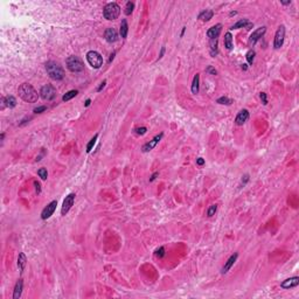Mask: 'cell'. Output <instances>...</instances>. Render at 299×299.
<instances>
[{
    "mask_svg": "<svg viewBox=\"0 0 299 299\" xmlns=\"http://www.w3.org/2000/svg\"><path fill=\"white\" fill-rule=\"evenodd\" d=\"M18 94L22 101L27 102V103H35L39 99V95L37 91L33 88V85L29 83H22L18 89Z\"/></svg>",
    "mask_w": 299,
    "mask_h": 299,
    "instance_id": "1",
    "label": "cell"
},
{
    "mask_svg": "<svg viewBox=\"0 0 299 299\" xmlns=\"http://www.w3.org/2000/svg\"><path fill=\"white\" fill-rule=\"evenodd\" d=\"M46 70H47V74H48L52 80L61 81L64 77V70H63V68L59 62L48 61L46 63Z\"/></svg>",
    "mask_w": 299,
    "mask_h": 299,
    "instance_id": "2",
    "label": "cell"
},
{
    "mask_svg": "<svg viewBox=\"0 0 299 299\" xmlns=\"http://www.w3.org/2000/svg\"><path fill=\"white\" fill-rule=\"evenodd\" d=\"M120 14V7L117 2H109L103 9V15L106 20H116Z\"/></svg>",
    "mask_w": 299,
    "mask_h": 299,
    "instance_id": "3",
    "label": "cell"
},
{
    "mask_svg": "<svg viewBox=\"0 0 299 299\" xmlns=\"http://www.w3.org/2000/svg\"><path fill=\"white\" fill-rule=\"evenodd\" d=\"M66 64H67V68L71 73H81L84 69V64L82 62V60L77 56H69L66 60Z\"/></svg>",
    "mask_w": 299,
    "mask_h": 299,
    "instance_id": "4",
    "label": "cell"
},
{
    "mask_svg": "<svg viewBox=\"0 0 299 299\" xmlns=\"http://www.w3.org/2000/svg\"><path fill=\"white\" fill-rule=\"evenodd\" d=\"M87 61L95 69H99L103 66V57L96 50H90L87 53Z\"/></svg>",
    "mask_w": 299,
    "mask_h": 299,
    "instance_id": "5",
    "label": "cell"
},
{
    "mask_svg": "<svg viewBox=\"0 0 299 299\" xmlns=\"http://www.w3.org/2000/svg\"><path fill=\"white\" fill-rule=\"evenodd\" d=\"M40 96L44 101H53L56 97V89L52 84H46L40 90Z\"/></svg>",
    "mask_w": 299,
    "mask_h": 299,
    "instance_id": "6",
    "label": "cell"
},
{
    "mask_svg": "<svg viewBox=\"0 0 299 299\" xmlns=\"http://www.w3.org/2000/svg\"><path fill=\"white\" fill-rule=\"evenodd\" d=\"M284 39H285V27L282 25V26H279L277 32H276L275 40H273V47L276 49L280 48L284 43Z\"/></svg>",
    "mask_w": 299,
    "mask_h": 299,
    "instance_id": "7",
    "label": "cell"
},
{
    "mask_svg": "<svg viewBox=\"0 0 299 299\" xmlns=\"http://www.w3.org/2000/svg\"><path fill=\"white\" fill-rule=\"evenodd\" d=\"M75 196H76V195L74 194V193H70L69 195L66 196V199H64V201H63L62 208H61V214H62L63 216L67 215V213L71 209L74 202H75Z\"/></svg>",
    "mask_w": 299,
    "mask_h": 299,
    "instance_id": "8",
    "label": "cell"
},
{
    "mask_svg": "<svg viewBox=\"0 0 299 299\" xmlns=\"http://www.w3.org/2000/svg\"><path fill=\"white\" fill-rule=\"evenodd\" d=\"M56 206H57V201H52L49 205H47V207H44L43 210H42L41 213V219L42 220H47L49 219L50 216L54 214V212H55L56 209Z\"/></svg>",
    "mask_w": 299,
    "mask_h": 299,
    "instance_id": "9",
    "label": "cell"
},
{
    "mask_svg": "<svg viewBox=\"0 0 299 299\" xmlns=\"http://www.w3.org/2000/svg\"><path fill=\"white\" fill-rule=\"evenodd\" d=\"M265 32H266V27H259L257 29H255L254 32H252V34L250 35V39H249V42H250L251 46H254L256 42L265 34Z\"/></svg>",
    "mask_w": 299,
    "mask_h": 299,
    "instance_id": "10",
    "label": "cell"
},
{
    "mask_svg": "<svg viewBox=\"0 0 299 299\" xmlns=\"http://www.w3.org/2000/svg\"><path fill=\"white\" fill-rule=\"evenodd\" d=\"M162 136H164V134H162V133H160V134H158V136H155L152 140H150L148 143H146V144L143 146V148H141V150H143V152H150L151 150H153L154 147L157 146V144L160 141V139L162 138Z\"/></svg>",
    "mask_w": 299,
    "mask_h": 299,
    "instance_id": "11",
    "label": "cell"
},
{
    "mask_svg": "<svg viewBox=\"0 0 299 299\" xmlns=\"http://www.w3.org/2000/svg\"><path fill=\"white\" fill-rule=\"evenodd\" d=\"M104 37H105V40H106L108 42L112 43V42H116L117 40H118V33H117V30H116L115 28L109 27L106 30H105Z\"/></svg>",
    "mask_w": 299,
    "mask_h": 299,
    "instance_id": "12",
    "label": "cell"
},
{
    "mask_svg": "<svg viewBox=\"0 0 299 299\" xmlns=\"http://www.w3.org/2000/svg\"><path fill=\"white\" fill-rule=\"evenodd\" d=\"M221 30H222V25H221V23H217V25L210 27L208 30H207V36H208L210 40L217 39L219 35H220V33H221Z\"/></svg>",
    "mask_w": 299,
    "mask_h": 299,
    "instance_id": "13",
    "label": "cell"
},
{
    "mask_svg": "<svg viewBox=\"0 0 299 299\" xmlns=\"http://www.w3.org/2000/svg\"><path fill=\"white\" fill-rule=\"evenodd\" d=\"M248 118H249V111L247 109H243V110H241L237 113L236 118H235V123H236V125H243L244 123L248 120Z\"/></svg>",
    "mask_w": 299,
    "mask_h": 299,
    "instance_id": "14",
    "label": "cell"
},
{
    "mask_svg": "<svg viewBox=\"0 0 299 299\" xmlns=\"http://www.w3.org/2000/svg\"><path fill=\"white\" fill-rule=\"evenodd\" d=\"M299 284V277H292V278H287L284 282H282L280 286L283 289H291V287H296Z\"/></svg>",
    "mask_w": 299,
    "mask_h": 299,
    "instance_id": "15",
    "label": "cell"
},
{
    "mask_svg": "<svg viewBox=\"0 0 299 299\" xmlns=\"http://www.w3.org/2000/svg\"><path fill=\"white\" fill-rule=\"evenodd\" d=\"M252 27V22L248 20V19H241L240 21H237L236 23H234L230 29H238V28H247V29H250Z\"/></svg>",
    "mask_w": 299,
    "mask_h": 299,
    "instance_id": "16",
    "label": "cell"
},
{
    "mask_svg": "<svg viewBox=\"0 0 299 299\" xmlns=\"http://www.w3.org/2000/svg\"><path fill=\"white\" fill-rule=\"evenodd\" d=\"M237 257H238V254H234V255H231V256L229 257V259L226 262V264H224V266L222 268L221 272H222V273H227V272L229 271L230 269H231V266L234 265V263L236 262Z\"/></svg>",
    "mask_w": 299,
    "mask_h": 299,
    "instance_id": "17",
    "label": "cell"
},
{
    "mask_svg": "<svg viewBox=\"0 0 299 299\" xmlns=\"http://www.w3.org/2000/svg\"><path fill=\"white\" fill-rule=\"evenodd\" d=\"M22 289H23V282L22 279H19L16 282V284L14 286V292H13V299H19L22 293Z\"/></svg>",
    "mask_w": 299,
    "mask_h": 299,
    "instance_id": "18",
    "label": "cell"
},
{
    "mask_svg": "<svg viewBox=\"0 0 299 299\" xmlns=\"http://www.w3.org/2000/svg\"><path fill=\"white\" fill-rule=\"evenodd\" d=\"M27 264V258H26V255L23 252H20L19 256H18V268L21 272L23 271L25 266Z\"/></svg>",
    "mask_w": 299,
    "mask_h": 299,
    "instance_id": "19",
    "label": "cell"
},
{
    "mask_svg": "<svg viewBox=\"0 0 299 299\" xmlns=\"http://www.w3.org/2000/svg\"><path fill=\"white\" fill-rule=\"evenodd\" d=\"M213 16H214V12L212 9H206L199 14V19L202 21H209Z\"/></svg>",
    "mask_w": 299,
    "mask_h": 299,
    "instance_id": "20",
    "label": "cell"
},
{
    "mask_svg": "<svg viewBox=\"0 0 299 299\" xmlns=\"http://www.w3.org/2000/svg\"><path fill=\"white\" fill-rule=\"evenodd\" d=\"M199 84H200V75L196 74L193 78V82H192V92L196 95L199 92Z\"/></svg>",
    "mask_w": 299,
    "mask_h": 299,
    "instance_id": "21",
    "label": "cell"
},
{
    "mask_svg": "<svg viewBox=\"0 0 299 299\" xmlns=\"http://www.w3.org/2000/svg\"><path fill=\"white\" fill-rule=\"evenodd\" d=\"M2 103L6 105V106L12 109V108H14L16 105V99L13 96H7V97L2 98Z\"/></svg>",
    "mask_w": 299,
    "mask_h": 299,
    "instance_id": "22",
    "label": "cell"
},
{
    "mask_svg": "<svg viewBox=\"0 0 299 299\" xmlns=\"http://www.w3.org/2000/svg\"><path fill=\"white\" fill-rule=\"evenodd\" d=\"M127 32H129V26H127V21L124 19L122 20V23H120V36L123 39H125L127 36Z\"/></svg>",
    "mask_w": 299,
    "mask_h": 299,
    "instance_id": "23",
    "label": "cell"
},
{
    "mask_svg": "<svg viewBox=\"0 0 299 299\" xmlns=\"http://www.w3.org/2000/svg\"><path fill=\"white\" fill-rule=\"evenodd\" d=\"M224 47L228 49V50H231L233 49V35L230 33H227L224 35Z\"/></svg>",
    "mask_w": 299,
    "mask_h": 299,
    "instance_id": "24",
    "label": "cell"
},
{
    "mask_svg": "<svg viewBox=\"0 0 299 299\" xmlns=\"http://www.w3.org/2000/svg\"><path fill=\"white\" fill-rule=\"evenodd\" d=\"M210 55L214 56L217 54V39H213V40H210Z\"/></svg>",
    "mask_w": 299,
    "mask_h": 299,
    "instance_id": "25",
    "label": "cell"
},
{
    "mask_svg": "<svg viewBox=\"0 0 299 299\" xmlns=\"http://www.w3.org/2000/svg\"><path fill=\"white\" fill-rule=\"evenodd\" d=\"M77 94H78V91H77V90H70V91H68V92H67L66 95H63L62 101H63V102H68V101H70L71 98L75 97Z\"/></svg>",
    "mask_w": 299,
    "mask_h": 299,
    "instance_id": "26",
    "label": "cell"
},
{
    "mask_svg": "<svg viewBox=\"0 0 299 299\" xmlns=\"http://www.w3.org/2000/svg\"><path fill=\"white\" fill-rule=\"evenodd\" d=\"M97 138H98V134H95V136H94V138H91L90 141L88 143V145H87V152H88V153L91 152L92 147L95 146V144H96V140H97Z\"/></svg>",
    "mask_w": 299,
    "mask_h": 299,
    "instance_id": "27",
    "label": "cell"
},
{
    "mask_svg": "<svg viewBox=\"0 0 299 299\" xmlns=\"http://www.w3.org/2000/svg\"><path fill=\"white\" fill-rule=\"evenodd\" d=\"M255 55H256V53H255V50L254 49H250L248 53H247V61L249 64H252L254 63V60H255Z\"/></svg>",
    "mask_w": 299,
    "mask_h": 299,
    "instance_id": "28",
    "label": "cell"
},
{
    "mask_svg": "<svg viewBox=\"0 0 299 299\" xmlns=\"http://www.w3.org/2000/svg\"><path fill=\"white\" fill-rule=\"evenodd\" d=\"M219 104H223V105H230L233 103V99H230L228 97H220L217 101H216Z\"/></svg>",
    "mask_w": 299,
    "mask_h": 299,
    "instance_id": "29",
    "label": "cell"
},
{
    "mask_svg": "<svg viewBox=\"0 0 299 299\" xmlns=\"http://www.w3.org/2000/svg\"><path fill=\"white\" fill-rule=\"evenodd\" d=\"M133 8H134V4L131 2V1H127V2H126V6H125V14H126V15H130V14L132 13Z\"/></svg>",
    "mask_w": 299,
    "mask_h": 299,
    "instance_id": "30",
    "label": "cell"
},
{
    "mask_svg": "<svg viewBox=\"0 0 299 299\" xmlns=\"http://www.w3.org/2000/svg\"><path fill=\"white\" fill-rule=\"evenodd\" d=\"M37 174H39V176L41 178L42 180H47V178H48V172H47L46 168H40L37 171Z\"/></svg>",
    "mask_w": 299,
    "mask_h": 299,
    "instance_id": "31",
    "label": "cell"
},
{
    "mask_svg": "<svg viewBox=\"0 0 299 299\" xmlns=\"http://www.w3.org/2000/svg\"><path fill=\"white\" fill-rule=\"evenodd\" d=\"M216 210H217V206H216V205H212V206L208 208V210H207V215H208L209 217H212L213 215H215Z\"/></svg>",
    "mask_w": 299,
    "mask_h": 299,
    "instance_id": "32",
    "label": "cell"
},
{
    "mask_svg": "<svg viewBox=\"0 0 299 299\" xmlns=\"http://www.w3.org/2000/svg\"><path fill=\"white\" fill-rule=\"evenodd\" d=\"M155 252H157V256H158L159 258L164 257V255H165V248H164V247H160L159 249L155 251Z\"/></svg>",
    "mask_w": 299,
    "mask_h": 299,
    "instance_id": "33",
    "label": "cell"
},
{
    "mask_svg": "<svg viewBox=\"0 0 299 299\" xmlns=\"http://www.w3.org/2000/svg\"><path fill=\"white\" fill-rule=\"evenodd\" d=\"M146 131H147V129L146 127H138V129H136V133L137 134H140V136H143V134H145L146 133Z\"/></svg>",
    "mask_w": 299,
    "mask_h": 299,
    "instance_id": "34",
    "label": "cell"
},
{
    "mask_svg": "<svg viewBox=\"0 0 299 299\" xmlns=\"http://www.w3.org/2000/svg\"><path fill=\"white\" fill-rule=\"evenodd\" d=\"M46 110H47V106L42 105V106H37V108H35L34 112H35V113H41V112L46 111Z\"/></svg>",
    "mask_w": 299,
    "mask_h": 299,
    "instance_id": "35",
    "label": "cell"
},
{
    "mask_svg": "<svg viewBox=\"0 0 299 299\" xmlns=\"http://www.w3.org/2000/svg\"><path fill=\"white\" fill-rule=\"evenodd\" d=\"M261 101L264 105L268 104V98H266V94L265 92H261Z\"/></svg>",
    "mask_w": 299,
    "mask_h": 299,
    "instance_id": "36",
    "label": "cell"
},
{
    "mask_svg": "<svg viewBox=\"0 0 299 299\" xmlns=\"http://www.w3.org/2000/svg\"><path fill=\"white\" fill-rule=\"evenodd\" d=\"M206 71H207V73H209V74H212V75H216V74H217V71H216V70L214 69V68H213L212 66H209L208 68L206 69Z\"/></svg>",
    "mask_w": 299,
    "mask_h": 299,
    "instance_id": "37",
    "label": "cell"
},
{
    "mask_svg": "<svg viewBox=\"0 0 299 299\" xmlns=\"http://www.w3.org/2000/svg\"><path fill=\"white\" fill-rule=\"evenodd\" d=\"M34 186H35V189H36V192H37V194H39V193H41V186H40V182H37V181H34Z\"/></svg>",
    "mask_w": 299,
    "mask_h": 299,
    "instance_id": "38",
    "label": "cell"
},
{
    "mask_svg": "<svg viewBox=\"0 0 299 299\" xmlns=\"http://www.w3.org/2000/svg\"><path fill=\"white\" fill-rule=\"evenodd\" d=\"M105 84H106V81H103L102 83L99 84V87L97 88V91H98V92H99V91H102V89H103V88L105 87Z\"/></svg>",
    "mask_w": 299,
    "mask_h": 299,
    "instance_id": "39",
    "label": "cell"
},
{
    "mask_svg": "<svg viewBox=\"0 0 299 299\" xmlns=\"http://www.w3.org/2000/svg\"><path fill=\"white\" fill-rule=\"evenodd\" d=\"M196 164H198L199 166H202V165L205 164V159H203V158H198V160H196Z\"/></svg>",
    "mask_w": 299,
    "mask_h": 299,
    "instance_id": "40",
    "label": "cell"
},
{
    "mask_svg": "<svg viewBox=\"0 0 299 299\" xmlns=\"http://www.w3.org/2000/svg\"><path fill=\"white\" fill-rule=\"evenodd\" d=\"M243 178H244V179H242V185L244 186V185H245V183L249 181V175H248V174H245Z\"/></svg>",
    "mask_w": 299,
    "mask_h": 299,
    "instance_id": "41",
    "label": "cell"
},
{
    "mask_svg": "<svg viewBox=\"0 0 299 299\" xmlns=\"http://www.w3.org/2000/svg\"><path fill=\"white\" fill-rule=\"evenodd\" d=\"M164 54H165V47H161V50H160V54H159V60L164 56Z\"/></svg>",
    "mask_w": 299,
    "mask_h": 299,
    "instance_id": "42",
    "label": "cell"
},
{
    "mask_svg": "<svg viewBox=\"0 0 299 299\" xmlns=\"http://www.w3.org/2000/svg\"><path fill=\"white\" fill-rule=\"evenodd\" d=\"M158 174H159V173H158V172H155V173H154V174H153V175H152V176H151V179H150V181H154V179H155L157 176H158Z\"/></svg>",
    "mask_w": 299,
    "mask_h": 299,
    "instance_id": "43",
    "label": "cell"
},
{
    "mask_svg": "<svg viewBox=\"0 0 299 299\" xmlns=\"http://www.w3.org/2000/svg\"><path fill=\"white\" fill-rule=\"evenodd\" d=\"M115 55H116V53L113 52V53H112L111 55H110V60H109V63H110V62H111V61H112V60H113V57H115Z\"/></svg>",
    "mask_w": 299,
    "mask_h": 299,
    "instance_id": "44",
    "label": "cell"
},
{
    "mask_svg": "<svg viewBox=\"0 0 299 299\" xmlns=\"http://www.w3.org/2000/svg\"><path fill=\"white\" fill-rule=\"evenodd\" d=\"M185 32H186V27H182V30H181V34H180L181 37L183 36V34H185Z\"/></svg>",
    "mask_w": 299,
    "mask_h": 299,
    "instance_id": "45",
    "label": "cell"
},
{
    "mask_svg": "<svg viewBox=\"0 0 299 299\" xmlns=\"http://www.w3.org/2000/svg\"><path fill=\"white\" fill-rule=\"evenodd\" d=\"M90 103H91L90 99H87V101H85V104H84V105H85V106H89V105H90Z\"/></svg>",
    "mask_w": 299,
    "mask_h": 299,
    "instance_id": "46",
    "label": "cell"
},
{
    "mask_svg": "<svg viewBox=\"0 0 299 299\" xmlns=\"http://www.w3.org/2000/svg\"><path fill=\"white\" fill-rule=\"evenodd\" d=\"M242 69H243V70H247V69H248V64H245V63H244V64H242Z\"/></svg>",
    "mask_w": 299,
    "mask_h": 299,
    "instance_id": "47",
    "label": "cell"
},
{
    "mask_svg": "<svg viewBox=\"0 0 299 299\" xmlns=\"http://www.w3.org/2000/svg\"><path fill=\"white\" fill-rule=\"evenodd\" d=\"M282 4H283V5H290L291 1H282Z\"/></svg>",
    "mask_w": 299,
    "mask_h": 299,
    "instance_id": "48",
    "label": "cell"
},
{
    "mask_svg": "<svg viewBox=\"0 0 299 299\" xmlns=\"http://www.w3.org/2000/svg\"><path fill=\"white\" fill-rule=\"evenodd\" d=\"M0 138H1V140L4 139V138H5V133H1V136H0Z\"/></svg>",
    "mask_w": 299,
    "mask_h": 299,
    "instance_id": "49",
    "label": "cell"
},
{
    "mask_svg": "<svg viewBox=\"0 0 299 299\" xmlns=\"http://www.w3.org/2000/svg\"><path fill=\"white\" fill-rule=\"evenodd\" d=\"M237 12H230V15H236Z\"/></svg>",
    "mask_w": 299,
    "mask_h": 299,
    "instance_id": "50",
    "label": "cell"
}]
</instances>
